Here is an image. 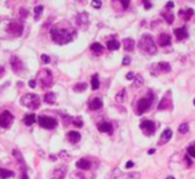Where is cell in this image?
Returning <instances> with one entry per match:
<instances>
[{
    "label": "cell",
    "instance_id": "1",
    "mask_svg": "<svg viewBox=\"0 0 195 179\" xmlns=\"http://www.w3.org/2000/svg\"><path fill=\"white\" fill-rule=\"evenodd\" d=\"M74 33H75V29L68 27V28H64V27L60 26H55L51 29V39L56 44H67L74 39Z\"/></svg>",
    "mask_w": 195,
    "mask_h": 179
},
{
    "label": "cell",
    "instance_id": "2",
    "mask_svg": "<svg viewBox=\"0 0 195 179\" xmlns=\"http://www.w3.org/2000/svg\"><path fill=\"white\" fill-rule=\"evenodd\" d=\"M139 50L144 53H147V55H154V53H156L158 48H156V44L154 43V39L151 38L150 35H143L142 38L139 40Z\"/></svg>",
    "mask_w": 195,
    "mask_h": 179
},
{
    "label": "cell",
    "instance_id": "3",
    "mask_svg": "<svg viewBox=\"0 0 195 179\" xmlns=\"http://www.w3.org/2000/svg\"><path fill=\"white\" fill-rule=\"evenodd\" d=\"M20 103L31 110H36V108H39V106H40V98L36 95V94H26V95L20 99Z\"/></svg>",
    "mask_w": 195,
    "mask_h": 179
},
{
    "label": "cell",
    "instance_id": "4",
    "mask_svg": "<svg viewBox=\"0 0 195 179\" xmlns=\"http://www.w3.org/2000/svg\"><path fill=\"white\" fill-rule=\"evenodd\" d=\"M38 80H39V83L42 84V87H44V88H47V87H51L52 82H53L52 72L48 68L40 70L39 74H38Z\"/></svg>",
    "mask_w": 195,
    "mask_h": 179
},
{
    "label": "cell",
    "instance_id": "5",
    "mask_svg": "<svg viewBox=\"0 0 195 179\" xmlns=\"http://www.w3.org/2000/svg\"><path fill=\"white\" fill-rule=\"evenodd\" d=\"M152 102H154V96L151 92H149V96H144V98H142V99H139V102H138V104H136V114L140 115V114L149 111Z\"/></svg>",
    "mask_w": 195,
    "mask_h": 179
},
{
    "label": "cell",
    "instance_id": "6",
    "mask_svg": "<svg viewBox=\"0 0 195 179\" xmlns=\"http://www.w3.org/2000/svg\"><path fill=\"white\" fill-rule=\"evenodd\" d=\"M23 28H24V26H23L22 22H19V20H12V22H9L8 26H7V32L11 36L18 38V36H20L23 33Z\"/></svg>",
    "mask_w": 195,
    "mask_h": 179
},
{
    "label": "cell",
    "instance_id": "7",
    "mask_svg": "<svg viewBox=\"0 0 195 179\" xmlns=\"http://www.w3.org/2000/svg\"><path fill=\"white\" fill-rule=\"evenodd\" d=\"M38 122H39L40 126H42L43 128H47V130H52V128H55L56 124H58V120H56L55 118L46 116V115L39 116V118H38Z\"/></svg>",
    "mask_w": 195,
    "mask_h": 179
},
{
    "label": "cell",
    "instance_id": "8",
    "mask_svg": "<svg viewBox=\"0 0 195 179\" xmlns=\"http://www.w3.org/2000/svg\"><path fill=\"white\" fill-rule=\"evenodd\" d=\"M13 123V115L9 111H3L2 114H0V127L3 128H9L11 127V124Z\"/></svg>",
    "mask_w": 195,
    "mask_h": 179
},
{
    "label": "cell",
    "instance_id": "9",
    "mask_svg": "<svg viewBox=\"0 0 195 179\" xmlns=\"http://www.w3.org/2000/svg\"><path fill=\"white\" fill-rule=\"evenodd\" d=\"M173 107V99H171V91H167L166 96L162 98V100L159 102V106H158V110L163 111V110H171Z\"/></svg>",
    "mask_w": 195,
    "mask_h": 179
},
{
    "label": "cell",
    "instance_id": "10",
    "mask_svg": "<svg viewBox=\"0 0 195 179\" xmlns=\"http://www.w3.org/2000/svg\"><path fill=\"white\" fill-rule=\"evenodd\" d=\"M140 130L143 131L144 135H152L155 133V124H154V122L151 120H143L142 123H140Z\"/></svg>",
    "mask_w": 195,
    "mask_h": 179
},
{
    "label": "cell",
    "instance_id": "11",
    "mask_svg": "<svg viewBox=\"0 0 195 179\" xmlns=\"http://www.w3.org/2000/svg\"><path fill=\"white\" fill-rule=\"evenodd\" d=\"M11 67H12V70L15 71L16 74L22 72L23 68H24V66H23V62L18 58V56H15V55H13L12 58H11Z\"/></svg>",
    "mask_w": 195,
    "mask_h": 179
},
{
    "label": "cell",
    "instance_id": "12",
    "mask_svg": "<svg viewBox=\"0 0 195 179\" xmlns=\"http://www.w3.org/2000/svg\"><path fill=\"white\" fill-rule=\"evenodd\" d=\"M158 44L162 46V47L170 46L171 44V36H170V33H167V32L160 33L159 38H158Z\"/></svg>",
    "mask_w": 195,
    "mask_h": 179
},
{
    "label": "cell",
    "instance_id": "13",
    "mask_svg": "<svg viewBox=\"0 0 195 179\" xmlns=\"http://www.w3.org/2000/svg\"><path fill=\"white\" fill-rule=\"evenodd\" d=\"M102 107H103V102H102L100 98H92V99L90 100V103H88V108L94 110V111L102 108Z\"/></svg>",
    "mask_w": 195,
    "mask_h": 179
},
{
    "label": "cell",
    "instance_id": "14",
    "mask_svg": "<svg viewBox=\"0 0 195 179\" xmlns=\"http://www.w3.org/2000/svg\"><path fill=\"white\" fill-rule=\"evenodd\" d=\"M66 174H67V167L63 166V167H59V168H56V170H53L52 178L53 179H63L66 177Z\"/></svg>",
    "mask_w": 195,
    "mask_h": 179
},
{
    "label": "cell",
    "instance_id": "15",
    "mask_svg": "<svg viewBox=\"0 0 195 179\" xmlns=\"http://www.w3.org/2000/svg\"><path fill=\"white\" fill-rule=\"evenodd\" d=\"M98 130H99L100 133L111 134L112 133V124H111L110 122H102V123H99V126H98Z\"/></svg>",
    "mask_w": 195,
    "mask_h": 179
},
{
    "label": "cell",
    "instance_id": "16",
    "mask_svg": "<svg viewBox=\"0 0 195 179\" xmlns=\"http://www.w3.org/2000/svg\"><path fill=\"white\" fill-rule=\"evenodd\" d=\"M171 136H173V131L170 130V128H166V130L162 133V135H160V139H159V144H163V143H167Z\"/></svg>",
    "mask_w": 195,
    "mask_h": 179
},
{
    "label": "cell",
    "instance_id": "17",
    "mask_svg": "<svg viewBox=\"0 0 195 179\" xmlns=\"http://www.w3.org/2000/svg\"><path fill=\"white\" fill-rule=\"evenodd\" d=\"M122 44H123V48L126 50V51H132L134 47H135V42H134L131 38H126V39H123Z\"/></svg>",
    "mask_w": 195,
    "mask_h": 179
},
{
    "label": "cell",
    "instance_id": "18",
    "mask_svg": "<svg viewBox=\"0 0 195 179\" xmlns=\"http://www.w3.org/2000/svg\"><path fill=\"white\" fill-rule=\"evenodd\" d=\"M76 20H78V24L86 27V24L88 23V13L87 12H80L78 16H76Z\"/></svg>",
    "mask_w": 195,
    "mask_h": 179
},
{
    "label": "cell",
    "instance_id": "19",
    "mask_svg": "<svg viewBox=\"0 0 195 179\" xmlns=\"http://www.w3.org/2000/svg\"><path fill=\"white\" fill-rule=\"evenodd\" d=\"M174 33H175V38H176L178 40H183L184 38H187V29L184 28V27L176 28L175 31H174Z\"/></svg>",
    "mask_w": 195,
    "mask_h": 179
},
{
    "label": "cell",
    "instance_id": "20",
    "mask_svg": "<svg viewBox=\"0 0 195 179\" xmlns=\"http://www.w3.org/2000/svg\"><path fill=\"white\" fill-rule=\"evenodd\" d=\"M76 167L82 168V170H88V168L91 167V162L88 159H79L76 162Z\"/></svg>",
    "mask_w": 195,
    "mask_h": 179
},
{
    "label": "cell",
    "instance_id": "21",
    "mask_svg": "<svg viewBox=\"0 0 195 179\" xmlns=\"http://www.w3.org/2000/svg\"><path fill=\"white\" fill-rule=\"evenodd\" d=\"M68 140L71 143H76V142L80 140V134L78 131H70L68 133Z\"/></svg>",
    "mask_w": 195,
    "mask_h": 179
},
{
    "label": "cell",
    "instance_id": "22",
    "mask_svg": "<svg viewBox=\"0 0 195 179\" xmlns=\"http://www.w3.org/2000/svg\"><path fill=\"white\" fill-rule=\"evenodd\" d=\"M13 171L7 170V168H0V179H8L13 177Z\"/></svg>",
    "mask_w": 195,
    "mask_h": 179
},
{
    "label": "cell",
    "instance_id": "23",
    "mask_svg": "<svg viewBox=\"0 0 195 179\" xmlns=\"http://www.w3.org/2000/svg\"><path fill=\"white\" fill-rule=\"evenodd\" d=\"M120 47V43L118 42V40L112 39V40H108L107 42V48L110 50V51H115V50H118Z\"/></svg>",
    "mask_w": 195,
    "mask_h": 179
},
{
    "label": "cell",
    "instance_id": "24",
    "mask_svg": "<svg viewBox=\"0 0 195 179\" xmlns=\"http://www.w3.org/2000/svg\"><path fill=\"white\" fill-rule=\"evenodd\" d=\"M36 122V116L33 114H27L24 116V124L26 126H32L33 123Z\"/></svg>",
    "mask_w": 195,
    "mask_h": 179
},
{
    "label": "cell",
    "instance_id": "25",
    "mask_svg": "<svg viewBox=\"0 0 195 179\" xmlns=\"http://www.w3.org/2000/svg\"><path fill=\"white\" fill-rule=\"evenodd\" d=\"M158 68H159L160 71H163V72H170L171 66H170L169 62H160L159 64H158Z\"/></svg>",
    "mask_w": 195,
    "mask_h": 179
},
{
    "label": "cell",
    "instance_id": "26",
    "mask_svg": "<svg viewBox=\"0 0 195 179\" xmlns=\"http://www.w3.org/2000/svg\"><path fill=\"white\" fill-rule=\"evenodd\" d=\"M55 98H56V95L53 92H47L44 95V102L48 104H53L55 103Z\"/></svg>",
    "mask_w": 195,
    "mask_h": 179
},
{
    "label": "cell",
    "instance_id": "27",
    "mask_svg": "<svg viewBox=\"0 0 195 179\" xmlns=\"http://www.w3.org/2000/svg\"><path fill=\"white\" fill-rule=\"evenodd\" d=\"M103 46L99 44V43H92L91 44V51H94L95 53H102L103 52Z\"/></svg>",
    "mask_w": 195,
    "mask_h": 179
},
{
    "label": "cell",
    "instance_id": "28",
    "mask_svg": "<svg viewBox=\"0 0 195 179\" xmlns=\"http://www.w3.org/2000/svg\"><path fill=\"white\" fill-rule=\"evenodd\" d=\"M162 16L164 19L167 20V23H169V24H171V23L174 22V13L173 12H162Z\"/></svg>",
    "mask_w": 195,
    "mask_h": 179
},
{
    "label": "cell",
    "instance_id": "29",
    "mask_svg": "<svg viewBox=\"0 0 195 179\" xmlns=\"http://www.w3.org/2000/svg\"><path fill=\"white\" fill-rule=\"evenodd\" d=\"M13 157H15V158H16V159H18V160H19V163H20V164H22V168H26V167H24V159H23V157H22V154H20V153H19V151H18V150H13Z\"/></svg>",
    "mask_w": 195,
    "mask_h": 179
},
{
    "label": "cell",
    "instance_id": "30",
    "mask_svg": "<svg viewBox=\"0 0 195 179\" xmlns=\"http://www.w3.org/2000/svg\"><path fill=\"white\" fill-rule=\"evenodd\" d=\"M124 96H126V90H122V91H119V92L116 94L115 100H116L118 103H122L123 100H124Z\"/></svg>",
    "mask_w": 195,
    "mask_h": 179
},
{
    "label": "cell",
    "instance_id": "31",
    "mask_svg": "<svg viewBox=\"0 0 195 179\" xmlns=\"http://www.w3.org/2000/svg\"><path fill=\"white\" fill-rule=\"evenodd\" d=\"M87 90V84L86 83H80V84H76L75 87H74V91L75 92H83V91Z\"/></svg>",
    "mask_w": 195,
    "mask_h": 179
},
{
    "label": "cell",
    "instance_id": "32",
    "mask_svg": "<svg viewBox=\"0 0 195 179\" xmlns=\"http://www.w3.org/2000/svg\"><path fill=\"white\" fill-rule=\"evenodd\" d=\"M91 87H92V90L99 88V79H98V75H94L91 77Z\"/></svg>",
    "mask_w": 195,
    "mask_h": 179
},
{
    "label": "cell",
    "instance_id": "33",
    "mask_svg": "<svg viewBox=\"0 0 195 179\" xmlns=\"http://www.w3.org/2000/svg\"><path fill=\"white\" fill-rule=\"evenodd\" d=\"M43 9H44V7H43V5H36V7H35L33 12H35V19H36V20H38V19L40 18V15H42Z\"/></svg>",
    "mask_w": 195,
    "mask_h": 179
},
{
    "label": "cell",
    "instance_id": "34",
    "mask_svg": "<svg viewBox=\"0 0 195 179\" xmlns=\"http://www.w3.org/2000/svg\"><path fill=\"white\" fill-rule=\"evenodd\" d=\"M193 13H194L193 8H189L187 11H179V15L183 16V18H186V19H189L190 16H193Z\"/></svg>",
    "mask_w": 195,
    "mask_h": 179
},
{
    "label": "cell",
    "instance_id": "35",
    "mask_svg": "<svg viewBox=\"0 0 195 179\" xmlns=\"http://www.w3.org/2000/svg\"><path fill=\"white\" fill-rule=\"evenodd\" d=\"M187 154H189L190 157L195 158V142H194L193 144H190V146L187 147Z\"/></svg>",
    "mask_w": 195,
    "mask_h": 179
},
{
    "label": "cell",
    "instance_id": "36",
    "mask_svg": "<svg viewBox=\"0 0 195 179\" xmlns=\"http://www.w3.org/2000/svg\"><path fill=\"white\" fill-rule=\"evenodd\" d=\"M178 130H179V133L180 134H186V133H189V124L187 123H182L179 126V128H178Z\"/></svg>",
    "mask_w": 195,
    "mask_h": 179
},
{
    "label": "cell",
    "instance_id": "37",
    "mask_svg": "<svg viewBox=\"0 0 195 179\" xmlns=\"http://www.w3.org/2000/svg\"><path fill=\"white\" fill-rule=\"evenodd\" d=\"M124 179H140V174L139 173H130L124 177Z\"/></svg>",
    "mask_w": 195,
    "mask_h": 179
},
{
    "label": "cell",
    "instance_id": "38",
    "mask_svg": "<svg viewBox=\"0 0 195 179\" xmlns=\"http://www.w3.org/2000/svg\"><path fill=\"white\" fill-rule=\"evenodd\" d=\"M72 123L75 124L76 127H82V126H83V120H82V118H72Z\"/></svg>",
    "mask_w": 195,
    "mask_h": 179
},
{
    "label": "cell",
    "instance_id": "39",
    "mask_svg": "<svg viewBox=\"0 0 195 179\" xmlns=\"http://www.w3.org/2000/svg\"><path fill=\"white\" fill-rule=\"evenodd\" d=\"M119 177H122V173H120L119 168H115V170H114V173L111 174V178H112V179H116V178H119Z\"/></svg>",
    "mask_w": 195,
    "mask_h": 179
},
{
    "label": "cell",
    "instance_id": "40",
    "mask_svg": "<svg viewBox=\"0 0 195 179\" xmlns=\"http://www.w3.org/2000/svg\"><path fill=\"white\" fill-rule=\"evenodd\" d=\"M40 59H42V62L44 63V64H47V63H50V62H51V58H50L48 55H46V53H42V56H40Z\"/></svg>",
    "mask_w": 195,
    "mask_h": 179
},
{
    "label": "cell",
    "instance_id": "41",
    "mask_svg": "<svg viewBox=\"0 0 195 179\" xmlns=\"http://www.w3.org/2000/svg\"><path fill=\"white\" fill-rule=\"evenodd\" d=\"M135 79H136V83H135L136 87H139L140 84H143V79L140 77V75H135Z\"/></svg>",
    "mask_w": 195,
    "mask_h": 179
},
{
    "label": "cell",
    "instance_id": "42",
    "mask_svg": "<svg viewBox=\"0 0 195 179\" xmlns=\"http://www.w3.org/2000/svg\"><path fill=\"white\" fill-rule=\"evenodd\" d=\"M92 7H95V8H100V7H102V2H99V0H94Z\"/></svg>",
    "mask_w": 195,
    "mask_h": 179
},
{
    "label": "cell",
    "instance_id": "43",
    "mask_svg": "<svg viewBox=\"0 0 195 179\" xmlns=\"http://www.w3.org/2000/svg\"><path fill=\"white\" fill-rule=\"evenodd\" d=\"M126 77H127L128 80H134V79H135V74H134V72H127Z\"/></svg>",
    "mask_w": 195,
    "mask_h": 179
},
{
    "label": "cell",
    "instance_id": "44",
    "mask_svg": "<svg viewBox=\"0 0 195 179\" xmlns=\"http://www.w3.org/2000/svg\"><path fill=\"white\" fill-rule=\"evenodd\" d=\"M20 179H28V175H27L26 168H22V178Z\"/></svg>",
    "mask_w": 195,
    "mask_h": 179
},
{
    "label": "cell",
    "instance_id": "45",
    "mask_svg": "<svg viewBox=\"0 0 195 179\" xmlns=\"http://www.w3.org/2000/svg\"><path fill=\"white\" fill-rule=\"evenodd\" d=\"M20 12H22V16H23V18H27V16H28V11H27V9H24V8L20 9Z\"/></svg>",
    "mask_w": 195,
    "mask_h": 179
},
{
    "label": "cell",
    "instance_id": "46",
    "mask_svg": "<svg viewBox=\"0 0 195 179\" xmlns=\"http://www.w3.org/2000/svg\"><path fill=\"white\" fill-rule=\"evenodd\" d=\"M28 86L29 87H31V88H35V86H36V80H29V82H28Z\"/></svg>",
    "mask_w": 195,
    "mask_h": 179
},
{
    "label": "cell",
    "instance_id": "47",
    "mask_svg": "<svg viewBox=\"0 0 195 179\" xmlns=\"http://www.w3.org/2000/svg\"><path fill=\"white\" fill-rule=\"evenodd\" d=\"M130 62H131L130 58H128V56H126V58L123 59V66H127V64H130Z\"/></svg>",
    "mask_w": 195,
    "mask_h": 179
},
{
    "label": "cell",
    "instance_id": "48",
    "mask_svg": "<svg viewBox=\"0 0 195 179\" xmlns=\"http://www.w3.org/2000/svg\"><path fill=\"white\" fill-rule=\"evenodd\" d=\"M120 4H122V7L126 9L127 7H128V2H127V0H123V2H120Z\"/></svg>",
    "mask_w": 195,
    "mask_h": 179
},
{
    "label": "cell",
    "instance_id": "49",
    "mask_svg": "<svg viewBox=\"0 0 195 179\" xmlns=\"http://www.w3.org/2000/svg\"><path fill=\"white\" fill-rule=\"evenodd\" d=\"M131 167H134V162L132 160H128L126 163V168H131Z\"/></svg>",
    "mask_w": 195,
    "mask_h": 179
},
{
    "label": "cell",
    "instance_id": "50",
    "mask_svg": "<svg viewBox=\"0 0 195 179\" xmlns=\"http://www.w3.org/2000/svg\"><path fill=\"white\" fill-rule=\"evenodd\" d=\"M151 5H152V4H151L150 2H144V8H146V9H150Z\"/></svg>",
    "mask_w": 195,
    "mask_h": 179
},
{
    "label": "cell",
    "instance_id": "51",
    "mask_svg": "<svg viewBox=\"0 0 195 179\" xmlns=\"http://www.w3.org/2000/svg\"><path fill=\"white\" fill-rule=\"evenodd\" d=\"M4 72H5V70H4V67H0V77H2L3 75H4Z\"/></svg>",
    "mask_w": 195,
    "mask_h": 179
},
{
    "label": "cell",
    "instance_id": "52",
    "mask_svg": "<svg viewBox=\"0 0 195 179\" xmlns=\"http://www.w3.org/2000/svg\"><path fill=\"white\" fill-rule=\"evenodd\" d=\"M166 7H167V8H173V7H174V3H173V2H169Z\"/></svg>",
    "mask_w": 195,
    "mask_h": 179
},
{
    "label": "cell",
    "instance_id": "53",
    "mask_svg": "<svg viewBox=\"0 0 195 179\" xmlns=\"http://www.w3.org/2000/svg\"><path fill=\"white\" fill-rule=\"evenodd\" d=\"M154 153H155V148H150V150H149V154H150V155L154 154Z\"/></svg>",
    "mask_w": 195,
    "mask_h": 179
},
{
    "label": "cell",
    "instance_id": "54",
    "mask_svg": "<svg viewBox=\"0 0 195 179\" xmlns=\"http://www.w3.org/2000/svg\"><path fill=\"white\" fill-rule=\"evenodd\" d=\"M186 162H187V164H189V166H190V164H191V162H190V158H189V157L186 158Z\"/></svg>",
    "mask_w": 195,
    "mask_h": 179
},
{
    "label": "cell",
    "instance_id": "55",
    "mask_svg": "<svg viewBox=\"0 0 195 179\" xmlns=\"http://www.w3.org/2000/svg\"><path fill=\"white\" fill-rule=\"evenodd\" d=\"M167 179H175L174 177H167Z\"/></svg>",
    "mask_w": 195,
    "mask_h": 179
},
{
    "label": "cell",
    "instance_id": "56",
    "mask_svg": "<svg viewBox=\"0 0 195 179\" xmlns=\"http://www.w3.org/2000/svg\"><path fill=\"white\" fill-rule=\"evenodd\" d=\"M194 106H195V99H194Z\"/></svg>",
    "mask_w": 195,
    "mask_h": 179
}]
</instances>
